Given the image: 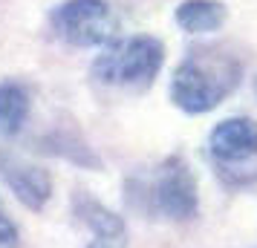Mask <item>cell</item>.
<instances>
[{"label":"cell","mask_w":257,"mask_h":248,"mask_svg":"<svg viewBox=\"0 0 257 248\" xmlns=\"http://www.w3.org/2000/svg\"><path fill=\"white\" fill-rule=\"evenodd\" d=\"M240 75L243 67L234 55H222L217 49H197L176 67L171 78V101L191 116L208 113L234 93Z\"/></svg>","instance_id":"6da1fadb"},{"label":"cell","mask_w":257,"mask_h":248,"mask_svg":"<svg viewBox=\"0 0 257 248\" xmlns=\"http://www.w3.org/2000/svg\"><path fill=\"white\" fill-rule=\"evenodd\" d=\"M165 47L151 35H136L127 41L107 44L104 52L95 58L93 75L104 84L118 87H148L162 70Z\"/></svg>","instance_id":"7a4b0ae2"},{"label":"cell","mask_w":257,"mask_h":248,"mask_svg":"<svg viewBox=\"0 0 257 248\" xmlns=\"http://www.w3.org/2000/svg\"><path fill=\"white\" fill-rule=\"evenodd\" d=\"M208 150L225 182L245 185L257 179V121L225 118L208 136Z\"/></svg>","instance_id":"3957f363"},{"label":"cell","mask_w":257,"mask_h":248,"mask_svg":"<svg viewBox=\"0 0 257 248\" xmlns=\"http://www.w3.org/2000/svg\"><path fill=\"white\" fill-rule=\"evenodd\" d=\"M52 26L72 47H107L118 35V18L104 0H67L55 9Z\"/></svg>","instance_id":"277c9868"},{"label":"cell","mask_w":257,"mask_h":248,"mask_svg":"<svg viewBox=\"0 0 257 248\" xmlns=\"http://www.w3.org/2000/svg\"><path fill=\"white\" fill-rule=\"evenodd\" d=\"M153 199H156V208L171 219H191L197 213V179L182 159L174 156L162 165L153 188Z\"/></svg>","instance_id":"5b68a950"},{"label":"cell","mask_w":257,"mask_h":248,"mask_svg":"<svg viewBox=\"0 0 257 248\" xmlns=\"http://www.w3.org/2000/svg\"><path fill=\"white\" fill-rule=\"evenodd\" d=\"M6 182L26 208L41 211L52 196V176L35 165H6Z\"/></svg>","instance_id":"8992f818"},{"label":"cell","mask_w":257,"mask_h":248,"mask_svg":"<svg viewBox=\"0 0 257 248\" xmlns=\"http://www.w3.org/2000/svg\"><path fill=\"white\" fill-rule=\"evenodd\" d=\"M228 18V9L220 0H182L176 6V24L191 35L217 32Z\"/></svg>","instance_id":"52a82bcc"},{"label":"cell","mask_w":257,"mask_h":248,"mask_svg":"<svg viewBox=\"0 0 257 248\" xmlns=\"http://www.w3.org/2000/svg\"><path fill=\"white\" fill-rule=\"evenodd\" d=\"M29 116V95L21 84L6 81L0 84V133L15 136L21 130V124Z\"/></svg>","instance_id":"ba28073f"},{"label":"cell","mask_w":257,"mask_h":248,"mask_svg":"<svg viewBox=\"0 0 257 248\" xmlns=\"http://www.w3.org/2000/svg\"><path fill=\"white\" fill-rule=\"evenodd\" d=\"M21 245V234L9 216L0 213V248H18Z\"/></svg>","instance_id":"9c48e42d"},{"label":"cell","mask_w":257,"mask_h":248,"mask_svg":"<svg viewBox=\"0 0 257 248\" xmlns=\"http://www.w3.org/2000/svg\"><path fill=\"white\" fill-rule=\"evenodd\" d=\"M95 239L87 248H127V234H93Z\"/></svg>","instance_id":"30bf717a"},{"label":"cell","mask_w":257,"mask_h":248,"mask_svg":"<svg viewBox=\"0 0 257 248\" xmlns=\"http://www.w3.org/2000/svg\"><path fill=\"white\" fill-rule=\"evenodd\" d=\"M254 93H257V81H254Z\"/></svg>","instance_id":"8fae6325"}]
</instances>
